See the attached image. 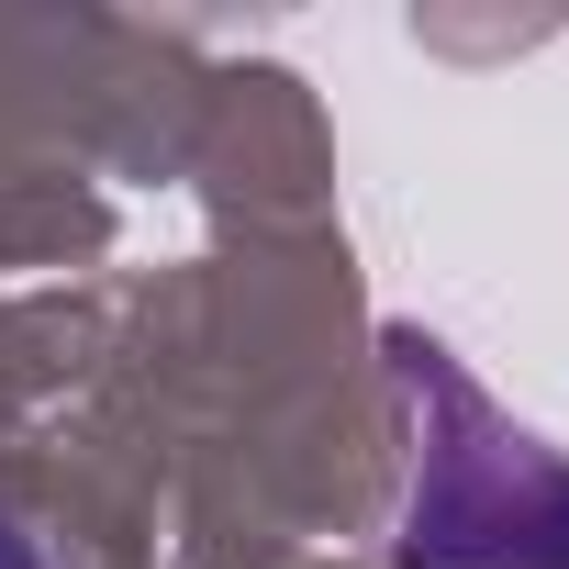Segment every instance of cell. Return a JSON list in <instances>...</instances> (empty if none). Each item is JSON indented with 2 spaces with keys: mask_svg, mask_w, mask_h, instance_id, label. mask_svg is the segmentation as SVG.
Instances as JSON below:
<instances>
[{
  "mask_svg": "<svg viewBox=\"0 0 569 569\" xmlns=\"http://www.w3.org/2000/svg\"><path fill=\"white\" fill-rule=\"evenodd\" d=\"M0 569H57V558H46V547H34V536L12 525V513H0Z\"/></svg>",
  "mask_w": 569,
  "mask_h": 569,
  "instance_id": "cell-2",
  "label": "cell"
},
{
  "mask_svg": "<svg viewBox=\"0 0 569 569\" xmlns=\"http://www.w3.org/2000/svg\"><path fill=\"white\" fill-rule=\"evenodd\" d=\"M402 380L458 425V447H425L413 469L402 558L413 569H569V458H547L536 436H502L491 402L436 347H402Z\"/></svg>",
  "mask_w": 569,
  "mask_h": 569,
  "instance_id": "cell-1",
  "label": "cell"
}]
</instances>
